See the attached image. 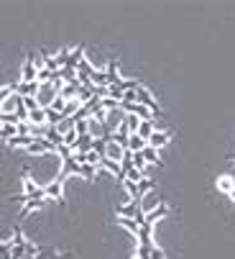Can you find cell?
I'll return each mask as SVG.
<instances>
[{"mask_svg": "<svg viewBox=\"0 0 235 259\" xmlns=\"http://www.w3.org/2000/svg\"><path fill=\"white\" fill-rule=\"evenodd\" d=\"M28 121H31L33 126H46V108L31 110V113H28Z\"/></svg>", "mask_w": 235, "mask_h": 259, "instance_id": "4fadbf2b", "label": "cell"}, {"mask_svg": "<svg viewBox=\"0 0 235 259\" xmlns=\"http://www.w3.org/2000/svg\"><path fill=\"white\" fill-rule=\"evenodd\" d=\"M38 85H41V88H38V95H36V100H38V105H41V108H49L59 93L54 90V85H51V82H38Z\"/></svg>", "mask_w": 235, "mask_h": 259, "instance_id": "277c9868", "label": "cell"}, {"mask_svg": "<svg viewBox=\"0 0 235 259\" xmlns=\"http://www.w3.org/2000/svg\"><path fill=\"white\" fill-rule=\"evenodd\" d=\"M133 167L136 169H146V159H143V152H133Z\"/></svg>", "mask_w": 235, "mask_h": 259, "instance_id": "83f0119b", "label": "cell"}, {"mask_svg": "<svg viewBox=\"0 0 235 259\" xmlns=\"http://www.w3.org/2000/svg\"><path fill=\"white\" fill-rule=\"evenodd\" d=\"M36 54H28L26 62H23V69H21V82H38L36 80V64H33Z\"/></svg>", "mask_w": 235, "mask_h": 259, "instance_id": "5b68a950", "label": "cell"}, {"mask_svg": "<svg viewBox=\"0 0 235 259\" xmlns=\"http://www.w3.org/2000/svg\"><path fill=\"white\" fill-rule=\"evenodd\" d=\"M38 82H18L16 85V90H18V95H23V98H36L38 95Z\"/></svg>", "mask_w": 235, "mask_h": 259, "instance_id": "8fae6325", "label": "cell"}, {"mask_svg": "<svg viewBox=\"0 0 235 259\" xmlns=\"http://www.w3.org/2000/svg\"><path fill=\"white\" fill-rule=\"evenodd\" d=\"M151 134H153V121H141V126H138V136L148 141Z\"/></svg>", "mask_w": 235, "mask_h": 259, "instance_id": "7402d4cb", "label": "cell"}, {"mask_svg": "<svg viewBox=\"0 0 235 259\" xmlns=\"http://www.w3.org/2000/svg\"><path fill=\"white\" fill-rule=\"evenodd\" d=\"M31 141H33V136H21V134H16V136H13V139H8L6 144H8V146H13V149H18V146H28Z\"/></svg>", "mask_w": 235, "mask_h": 259, "instance_id": "e0dca14e", "label": "cell"}, {"mask_svg": "<svg viewBox=\"0 0 235 259\" xmlns=\"http://www.w3.org/2000/svg\"><path fill=\"white\" fill-rule=\"evenodd\" d=\"M138 193H141V200H143V195L153 193V180H151V177H143V180L138 182Z\"/></svg>", "mask_w": 235, "mask_h": 259, "instance_id": "ffe728a7", "label": "cell"}, {"mask_svg": "<svg viewBox=\"0 0 235 259\" xmlns=\"http://www.w3.org/2000/svg\"><path fill=\"white\" fill-rule=\"evenodd\" d=\"M146 149V139H141L138 134L128 136V152H143Z\"/></svg>", "mask_w": 235, "mask_h": 259, "instance_id": "9a60e30c", "label": "cell"}, {"mask_svg": "<svg viewBox=\"0 0 235 259\" xmlns=\"http://www.w3.org/2000/svg\"><path fill=\"white\" fill-rule=\"evenodd\" d=\"M136 100L151 110L153 118H156V116H161V108H159V103H156V98L151 95V90H148V88H143V85H141V88L136 90Z\"/></svg>", "mask_w": 235, "mask_h": 259, "instance_id": "7a4b0ae2", "label": "cell"}, {"mask_svg": "<svg viewBox=\"0 0 235 259\" xmlns=\"http://www.w3.org/2000/svg\"><path fill=\"white\" fill-rule=\"evenodd\" d=\"M118 224L121 226H126L133 236H138V231H141V226H138V221H133V218H118Z\"/></svg>", "mask_w": 235, "mask_h": 259, "instance_id": "d6986e66", "label": "cell"}, {"mask_svg": "<svg viewBox=\"0 0 235 259\" xmlns=\"http://www.w3.org/2000/svg\"><path fill=\"white\" fill-rule=\"evenodd\" d=\"M169 139H171V131H153L151 136H148V146H153V149H159V146H164V144H169Z\"/></svg>", "mask_w": 235, "mask_h": 259, "instance_id": "30bf717a", "label": "cell"}, {"mask_svg": "<svg viewBox=\"0 0 235 259\" xmlns=\"http://www.w3.org/2000/svg\"><path fill=\"white\" fill-rule=\"evenodd\" d=\"M105 146H107V139H102V136H97V139H92V152H97L100 157L105 154Z\"/></svg>", "mask_w": 235, "mask_h": 259, "instance_id": "d4e9b609", "label": "cell"}, {"mask_svg": "<svg viewBox=\"0 0 235 259\" xmlns=\"http://www.w3.org/2000/svg\"><path fill=\"white\" fill-rule=\"evenodd\" d=\"M166 215H169V205H156L151 213H146L143 224H146V226H153L156 221H161V218H166Z\"/></svg>", "mask_w": 235, "mask_h": 259, "instance_id": "9c48e42d", "label": "cell"}, {"mask_svg": "<svg viewBox=\"0 0 235 259\" xmlns=\"http://www.w3.org/2000/svg\"><path fill=\"white\" fill-rule=\"evenodd\" d=\"M105 75H107V88H110V85H118V82H121V77H118V62H115V59H110V62H107V69H105Z\"/></svg>", "mask_w": 235, "mask_h": 259, "instance_id": "5bb4252c", "label": "cell"}, {"mask_svg": "<svg viewBox=\"0 0 235 259\" xmlns=\"http://www.w3.org/2000/svg\"><path fill=\"white\" fill-rule=\"evenodd\" d=\"M151 259H166V256H164V251H161L159 246H153V249H151Z\"/></svg>", "mask_w": 235, "mask_h": 259, "instance_id": "1f68e13d", "label": "cell"}, {"mask_svg": "<svg viewBox=\"0 0 235 259\" xmlns=\"http://www.w3.org/2000/svg\"><path fill=\"white\" fill-rule=\"evenodd\" d=\"M217 188H220L222 193H230V190L235 188V182H232V177H220V180H217Z\"/></svg>", "mask_w": 235, "mask_h": 259, "instance_id": "484cf974", "label": "cell"}, {"mask_svg": "<svg viewBox=\"0 0 235 259\" xmlns=\"http://www.w3.org/2000/svg\"><path fill=\"white\" fill-rule=\"evenodd\" d=\"M62 180L56 177V180H51L49 185H44V193H46V198H56V200H64V190H62Z\"/></svg>", "mask_w": 235, "mask_h": 259, "instance_id": "ba28073f", "label": "cell"}, {"mask_svg": "<svg viewBox=\"0 0 235 259\" xmlns=\"http://www.w3.org/2000/svg\"><path fill=\"white\" fill-rule=\"evenodd\" d=\"M0 259H11V244H0Z\"/></svg>", "mask_w": 235, "mask_h": 259, "instance_id": "4dcf8cb0", "label": "cell"}, {"mask_svg": "<svg viewBox=\"0 0 235 259\" xmlns=\"http://www.w3.org/2000/svg\"><path fill=\"white\" fill-rule=\"evenodd\" d=\"M123 154H126V149H123L121 144L107 141V146H105V154H102V157H107V159H112V162L121 164V162H123Z\"/></svg>", "mask_w": 235, "mask_h": 259, "instance_id": "8992f818", "label": "cell"}, {"mask_svg": "<svg viewBox=\"0 0 235 259\" xmlns=\"http://www.w3.org/2000/svg\"><path fill=\"white\" fill-rule=\"evenodd\" d=\"M87 164L100 167V154H97V152H87Z\"/></svg>", "mask_w": 235, "mask_h": 259, "instance_id": "f546056e", "label": "cell"}, {"mask_svg": "<svg viewBox=\"0 0 235 259\" xmlns=\"http://www.w3.org/2000/svg\"><path fill=\"white\" fill-rule=\"evenodd\" d=\"M95 172H97V167H92V164H82V172H80V177H85V180H92V177H95Z\"/></svg>", "mask_w": 235, "mask_h": 259, "instance_id": "f1b7e54d", "label": "cell"}, {"mask_svg": "<svg viewBox=\"0 0 235 259\" xmlns=\"http://www.w3.org/2000/svg\"><path fill=\"white\" fill-rule=\"evenodd\" d=\"M23 103V95H18V90L16 93H11L8 98H6V103L0 105V113H16V108Z\"/></svg>", "mask_w": 235, "mask_h": 259, "instance_id": "52a82bcc", "label": "cell"}, {"mask_svg": "<svg viewBox=\"0 0 235 259\" xmlns=\"http://www.w3.org/2000/svg\"><path fill=\"white\" fill-rule=\"evenodd\" d=\"M123 188L128 193V200H141V193H138V185L131 182V180H123Z\"/></svg>", "mask_w": 235, "mask_h": 259, "instance_id": "ac0fdd59", "label": "cell"}, {"mask_svg": "<svg viewBox=\"0 0 235 259\" xmlns=\"http://www.w3.org/2000/svg\"><path fill=\"white\" fill-rule=\"evenodd\" d=\"M118 218H133V221H138V226H143L146 213L141 208V200H128L123 205H118Z\"/></svg>", "mask_w": 235, "mask_h": 259, "instance_id": "6da1fadb", "label": "cell"}, {"mask_svg": "<svg viewBox=\"0 0 235 259\" xmlns=\"http://www.w3.org/2000/svg\"><path fill=\"white\" fill-rule=\"evenodd\" d=\"M44 205V200H26V205L21 208V215H28V213H33V210H38Z\"/></svg>", "mask_w": 235, "mask_h": 259, "instance_id": "603a6c76", "label": "cell"}, {"mask_svg": "<svg viewBox=\"0 0 235 259\" xmlns=\"http://www.w3.org/2000/svg\"><path fill=\"white\" fill-rule=\"evenodd\" d=\"M82 59H85V49H82V47H77V49H72V52H69V59H67V64H64V67H67V69H77Z\"/></svg>", "mask_w": 235, "mask_h": 259, "instance_id": "7c38bea8", "label": "cell"}, {"mask_svg": "<svg viewBox=\"0 0 235 259\" xmlns=\"http://www.w3.org/2000/svg\"><path fill=\"white\" fill-rule=\"evenodd\" d=\"M143 177H146V175H143L141 169H136V167H131V169L126 172V180H131V182H136V185H138V182H141Z\"/></svg>", "mask_w": 235, "mask_h": 259, "instance_id": "4316f807", "label": "cell"}, {"mask_svg": "<svg viewBox=\"0 0 235 259\" xmlns=\"http://www.w3.org/2000/svg\"><path fill=\"white\" fill-rule=\"evenodd\" d=\"M64 108H67V100H64L62 95H56L54 103L49 105V110H54V113H62V116H64Z\"/></svg>", "mask_w": 235, "mask_h": 259, "instance_id": "cb8c5ba5", "label": "cell"}, {"mask_svg": "<svg viewBox=\"0 0 235 259\" xmlns=\"http://www.w3.org/2000/svg\"><path fill=\"white\" fill-rule=\"evenodd\" d=\"M227 195H230V200H232V203H235V188H232V190H230V193H227Z\"/></svg>", "mask_w": 235, "mask_h": 259, "instance_id": "d6a6232c", "label": "cell"}, {"mask_svg": "<svg viewBox=\"0 0 235 259\" xmlns=\"http://www.w3.org/2000/svg\"><path fill=\"white\" fill-rule=\"evenodd\" d=\"M56 149H59V146L51 144L49 139H33V141L26 146V152H28V154H46V152L56 154Z\"/></svg>", "mask_w": 235, "mask_h": 259, "instance_id": "3957f363", "label": "cell"}, {"mask_svg": "<svg viewBox=\"0 0 235 259\" xmlns=\"http://www.w3.org/2000/svg\"><path fill=\"white\" fill-rule=\"evenodd\" d=\"M123 123L128 126V131H131V134H138L141 118H138V116H133V113H126V121H123Z\"/></svg>", "mask_w": 235, "mask_h": 259, "instance_id": "44dd1931", "label": "cell"}, {"mask_svg": "<svg viewBox=\"0 0 235 259\" xmlns=\"http://www.w3.org/2000/svg\"><path fill=\"white\" fill-rule=\"evenodd\" d=\"M143 159H146V164H161L159 162V149H153V146H148V144L143 149Z\"/></svg>", "mask_w": 235, "mask_h": 259, "instance_id": "2e32d148", "label": "cell"}]
</instances>
